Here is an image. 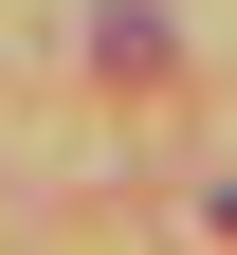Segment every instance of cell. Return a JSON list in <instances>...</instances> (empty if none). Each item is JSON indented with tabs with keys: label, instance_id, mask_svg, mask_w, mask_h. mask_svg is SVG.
<instances>
[{
	"label": "cell",
	"instance_id": "cell-1",
	"mask_svg": "<svg viewBox=\"0 0 237 255\" xmlns=\"http://www.w3.org/2000/svg\"><path fill=\"white\" fill-rule=\"evenodd\" d=\"M164 55H183V37H164V0H110V18H91V73H128V91H146Z\"/></svg>",
	"mask_w": 237,
	"mask_h": 255
}]
</instances>
